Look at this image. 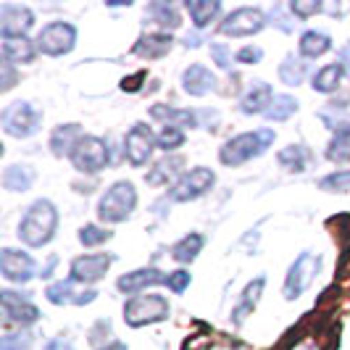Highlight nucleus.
Segmentation results:
<instances>
[{
    "mask_svg": "<svg viewBox=\"0 0 350 350\" xmlns=\"http://www.w3.org/2000/svg\"><path fill=\"white\" fill-rule=\"evenodd\" d=\"M287 8H290V14H293L295 18H311V16H316V14H321V11H324V5H321V3H316V0H311V3L293 0Z\"/></svg>",
    "mask_w": 350,
    "mask_h": 350,
    "instance_id": "nucleus-40",
    "label": "nucleus"
},
{
    "mask_svg": "<svg viewBox=\"0 0 350 350\" xmlns=\"http://www.w3.org/2000/svg\"><path fill=\"white\" fill-rule=\"evenodd\" d=\"M269 18H271L269 24H277L282 32H293V29H295V27H290V24H287L290 18L284 16V8H282V5H274V8H271V14H269Z\"/></svg>",
    "mask_w": 350,
    "mask_h": 350,
    "instance_id": "nucleus-44",
    "label": "nucleus"
},
{
    "mask_svg": "<svg viewBox=\"0 0 350 350\" xmlns=\"http://www.w3.org/2000/svg\"><path fill=\"white\" fill-rule=\"evenodd\" d=\"M0 274H3V280L14 282V284H27L32 277H37L35 261H32V256L24 253V250L3 247V250H0Z\"/></svg>",
    "mask_w": 350,
    "mask_h": 350,
    "instance_id": "nucleus-12",
    "label": "nucleus"
},
{
    "mask_svg": "<svg viewBox=\"0 0 350 350\" xmlns=\"http://www.w3.org/2000/svg\"><path fill=\"white\" fill-rule=\"evenodd\" d=\"M190 282H193V277H190V271H185V269L172 271V274L166 277V284H169V290H172L174 295H182V293L190 287Z\"/></svg>",
    "mask_w": 350,
    "mask_h": 350,
    "instance_id": "nucleus-41",
    "label": "nucleus"
},
{
    "mask_svg": "<svg viewBox=\"0 0 350 350\" xmlns=\"http://www.w3.org/2000/svg\"><path fill=\"white\" fill-rule=\"evenodd\" d=\"M319 266H321V258L314 250H303L295 263L290 266L287 271V280H284V300H298L308 287L311 282L316 280L319 274Z\"/></svg>",
    "mask_w": 350,
    "mask_h": 350,
    "instance_id": "nucleus-7",
    "label": "nucleus"
},
{
    "mask_svg": "<svg viewBox=\"0 0 350 350\" xmlns=\"http://www.w3.org/2000/svg\"><path fill=\"white\" fill-rule=\"evenodd\" d=\"M185 158L182 156H166L161 158L156 166L145 174V182L148 185H156V187H161V185H169V182H179L182 176H185Z\"/></svg>",
    "mask_w": 350,
    "mask_h": 350,
    "instance_id": "nucleus-19",
    "label": "nucleus"
},
{
    "mask_svg": "<svg viewBox=\"0 0 350 350\" xmlns=\"http://www.w3.org/2000/svg\"><path fill=\"white\" fill-rule=\"evenodd\" d=\"M113 261H116V256H111V253L79 256V258L71 261V280L79 282V284H95V282L103 280Z\"/></svg>",
    "mask_w": 350,
    "mask_h": 350,
    "instance_id": "nucleus-13",
    "label": "nucleus"
},
{
    "mask_svg": "<svg viewBox=\"0 0 350 350\" xmlns=\"http://www.w3.org/2000/svg\"><path fill=\"white\" fill-rule=\"evenodd\" d=\"M308 150L303 148V145H287L284 150L277 153V161H280L282 169H287V172H306V166H308Z\"/></svg>",
    "mask_w": 350,
    "mask_h": 350,
    "instance_id": "nucleus-33",
    "label": "nucleus"
},
{
    "mask_svg": "<svg viewBox=\"0 0 350 350\" xmlns=\"http://www.w3.org/2000/svg\"><path fill=\"white\" fill-rule=\"evenodd\" d=\"M156 284H166V274L156 266L129 271V274L119 277V282H116V287L122 290L124 295H137V293L148 290V287H156Z\"/></svg>",
    "mask_w": 350,
    "mask_h": 350,
    "instance_id": "nucleus-18",
    "label": "nucleus"
},
{
    "mask_svg": "<svg viewBox=\"0 0 350 350\" xmlns=\"http://www.w3.org/2000/svg\"><path fill=\"white\" fill-rule=\"evenodd\" d=\"M329 51H332V37L327 35V32L308 29V32H303V35H300V42H298L300 58H306V61H316V58H321L324 53H329Z\"/></svg>",
    "mask_w": 350,
    "mask_h": 350,
    "instance_id": "nucleus-26",
    "label": "nucleus"
},
{
    "mask_svg": "<svg viewBox=\"0 0 350 350\" xmlns=\"http://www.w3.org/2000/svg\"><path fill=\"white\" fill-rule=\"evenodd\" d=\"M137 208V190L132 182H113L98 203V219L103 224H122Z\"/></svg>",
    "mask_w": 350,
    "mask_h": 350,
    "instance_id": "nucleus-3",
    "label": "nucleus"
},
{
    "mask_svg": "<svg viewBox=\"0 0 350 350\" xmlns=\"http://www.w3.org/2000/svg\"><path fill=\"white\" fill-rule=\"evenodd\" d=\"M216 74L208 69V66H203V64H190L187 69L182 71V90L187 92V95H193V98H203V95H208L216 90Z\"/></svg>",
    "mask_w": 350,
    "mask_h": 350,
    "instance_id": "nucleus-17",
    "label": "nucleus"
},
{
    "mask_svg": "<svg viewBox=\"0 0 350 350\" xmlns=\"http://www.w3.org/2000/svg\"><path fill=\"white\" fill-rule=\"evenodd\" d=\"M266 24L269 21H266L261 8L243 5V8H234L232 14L224 16V21L219 24V32L227 37H253L258 35Z\"/></svg>",
    "mask_w": 350,
    "mask_h": 350,
    "instance_id": "nucleus-10",
    "label": "nucleus"
},
{
    "mask_svg": "<svg viewBox=\"0 0 350 350\" xmlns=\"http://www.w3.org/2000/svg\"><path fill=\"white\" fill-rule=\"evenodd\" d=\"M263 287H266V277H256V280L243 290V298H240V303H237L234 311H232V321H234L237 327H240L247 316L253 314V308L258 306V300H261V295H263Z\"/></svg>",
    "mask_w": 350,
    "mask_h": 350,
    "instance_id": "nucleus-24",
    "label": "nucleus"
},
{
    "mask_svg": "<svg viewBox=\"0 0 350 350\" xmlns=\"http://www.w3.org/2000/svg\"><path fill=\"white\" fill-rule=\"evenodd\" d=\"M45 298H48V303H53V306H88V303H92V300L98 298V293H95V290L79 293V290H77V282L69 277V280L48 284Z\"/></svg>",
    "mask_w": 350,
    "mask_h": 350,
    "instance_id": "nucleus-16",
    "label": "nucleus"
},
{
    "mask_svg": "<svg viewBox=\"0 0 350 350\" xmlns=\"http://www.w3.org/2000/svg\"><path fill=\"white\" fill-rule=\"evenodd\" d=\"M158 148L156 132L148 126V124H135L129 132H126V140H124V156L132 166H145L150 158H153V150Z\"/></svg>",
    "mask_w": 350,
    "mask_h": 350,
    "instance_id": "nucleus-11",
    "label": "nucleus"
},
{
    "mask_svg": "<svg viewBox=\"0 0 350 350\" xmlns=\"http://www.w3.org/2000/svg\"><path fill=\"white\" fill-rule=\"evenodd\" d=\"M327 158L332 163H348L350 161V119L334 129L329 148H327Z\"/></svg>",
    "mask_w": 350,
    "mask_h": 350,
    "instance_id": "nucleus-30",
    "label": "nucleus"
},
{
    "mask_svg": "<svg viewBox=\"0 0 350 350\" xmlns=\"http://www.w3.org/2000/svg\"><path fill=\"white\" fill-rule=\"evenodd\" d=\"M156 140H158V148L163 153H174L176 148L185 145V129L182 126H172V124H163L161 132L156 135Z\"/></svg>",
    "mask_w": 350,
    "mask_h": 350,
    "instance_id": "nucleus-36",
    "label": "nucleus"
},
{
    "mask_svg": "<svg viewBox=\"0 0 350 350\" xmlns=\"http://www.w3.org/2000/svg\"><path fill=\"white\" fill-rule=\"evenodd\" d=\"M340 66H342L345 77L350 79V45H345V48L340 51Z\"/></svg>",
    "mask_w": 350,
    "mask_h": 350,
    "instance_id": "nucleus-49",
    "label": "nucleus"
},
{
    "mask_svg": "<svg viewBox=\"0 0 350 350\" xmlns=\"http://www.w3.org/2000/svg\"><path fill=\"white\" fill-rule=\"evenodd\" d=\"M55 229H58V211H55V206H53L51 200L40 198L21 216L16 234L24 245L42 247L55 237Z\"/></svg>",
    "mask_w": 350,
    "mask_h": 350,
    "instance_id": "nucleus-1",
    "label": "nucleus"
},
{
    "mask_svg": "<svg viewBox=\"0 0 350 350\" xmlns=\"http://www.w3.org/2000/svg\"><path fill=\"white\" fill-rule=\"evenodd\" d=\"M142 79H145V71H140V74H137V77H132V79H124V82H122V90L137 92V90H140V85H137V82H142Z\"/></svg>",
    "mask_w": 350,
    "mask_h": 350,
    "instance_id": "nucleus-48",
    "label": "nucleus"
},
{
    "mask_svg": "<svg viewBox=\"0 0 350 350\" xmlns=\"http://www.w3.org/2000/svg\"><path fill=\"white\" fill-rule=\"evenodd\" d=\"M185 11L193 18L195 29H206L211 21H216L221 14V3L219 0H187Z\"/></svg>",
    "mask_w": 350,
    "mask_h": 350,
    "instance_id": "nucleus-28",
    "label": "nucleus"
},
{
    "mask_svg": "<svg viewBox=\"0 0 350 350\" xmlns=\"http://www.w3.org/2000/svg\"><path fill=\"white\" fill-rule=\"evenodd\" d=\"M100 350H129V348H126L124 342H119V340H116V342H108V345H103Z\"/></svg>",
    "mask_w": 350,
    "mask_h": 350,
    "instance_id": "nucleus-50",
    "label": "nucleus"
},
{
    "mask_svg": "<svg viewBox=\"0 0 350 350\" xmlns=\"http://www.w3.org/2000/svg\"><path fill=\"white\" fill-rule=\"evenodd\" d=\"M35 169L32 166H27V163H11V166H5V172H3V187L8 190V193H27L32 185H35Z\"/></svg>",
    "mask_w": 350,
    "mask_h": 350,
    "instance_id": "nucleus-25",
    "label": "nucleus"
},
{
    "mask_svg": "<svg viewBox=\"0 0 350 350\" xmlns=\"http://www.w3.org/2000/svg\"><path fill=\"white\" fill-rule=\"evenodd\" d=\"M35 27V14L27 5H0V35L3 37H27Z\"/></svg>",
    "mask_w": 350,
    "mask_h": 350,
    "instance_id": "nucleus-15",
    "label": "nucleus"
},
{
    "mask_svg": "<svg viewBox=\"0 0 350 350\" xmlns=\"http://www.w3.org/2000/svg\"><path fill=\"white\" fill-rule=\"evenodd\" d=\"M0 303H3V316L11 321V324H18V327H29L40 319V308L35 303H29L27 293L18 295V293H11V290H3L0 293Z\"/></svg>",
    "mask_w": 350,
    "mask_h": 350,
    "instance_id": "nucleus-14",
    "label": "nucleus"
},
{
    "mask_svg": "<svg viewBox=\"0 0 350 350\" xmlns=\"http://www.w3.org/2000/svg\"><path fill=\"white\" fill-rule=\"evenodd\" d=\"M45 350H74V345H71L69 334H58V337H53L51 342L45 345Z\"/></svg>",
    "mask_w": 350,
    "mask_h": 350,
    "instance_id": "nucleus-46",
    "label": "nucleus"
},
{
    "mask_svg": "<svg viewBox=\"0 0 350 350\" xmlns=\"http://www.w3.org/2000/svg\"><path fill=\"white\" fill-rule=\"evenodd\" d=\"M3 79H0V90L3 92H8V90L14 88V82H16V74H14V64H8V61H3Z\"/></svg>",
    "mask_w": 350,
    "mask_h": 350,
    "instance_id": "nucleus-45",
    "label": "nucleus"
},
{
    "mask_svg": "<svg viewBox=\"0 0 350 350\" xmlns=\"http://www.w3.org/2000/svg\"><path fill=\"white\" fill-rule=\"evenodd\" d=\"M148 16L153 18V24H158L161 29H176V27L182 24L176 8L169 5V3H150V5H148Z\"/></svg>",
    "mask_w": 350,
    "mask_h": 350,
    "instance_id": "nucleus-35",
    "label": "nucleus"
},
{
    "mask_svg": "<svg viewBox=\"0 0 350 350\" xmlns=\"http://www.w3.org/2000/svg\"><path fill=\"white\" fill-rule=\"evenodd\" d=\"M295 111H298V100L293 95H274V100L266 108L263 119H269V122H287Z\"/></svg>",
    "mask_w": 350,
    "mask_h": 350,
    "instance_id": "nucleus-34",
    "label": "nucleus"
},
{
    "mask_svg": "<svg viewBox=\"0 0 350 350\" xmlns=\"http://www.w3.org/2000/svg\"><path fill=\"white\" fill-rule=\"evenodd\" d=\"M35 45L42 55L61 58V55L74 51V45H77V27L69 24V21H51V24H45L40 29Z\"/></svg>",
    "mask_w": 350,
    "mask_h": 350,
    "instance_id": "nucleus-6",
    "label": "nucleus"
},
{
    "mask_svg": "<svg viewBox=\"0 0 350 350\" xmlns=\"http://www.w3.org/2000/svg\"><path fill=\"white\" fill-rule=\"evenodd\" d=\"M306 74H308V64H306V58H295L293 53L290 55H284V61L280 64V79L282 85H287V88H298L300 82L306 79Z\"/></svg>",
    "mask_w": 350,
    "mask_h": 350,
    "instance_id": "nucleus-32",
    "label": "nucleus"
},
{
    "mask_svg": "<svg viewBox=\"0 0 350 350\" xmlns=\"http://www.w3.org/2000/svg\"><path fill=\"white\" fill-rule=\"evenodd\" d=\"M150 116L158 119V122L163 124H172V126H200L198 124V113L190 111V108H174V105H153L150 108Z\"/></svg>",
    "mask_w": 350,
    "mask_h": 350,
    "instance_id": "nucleus-27",
    "label": "nucleus"
},
{
    "mask_svg": "<svg viewBox=\"0 0 350 350\" xmlns=\"http://www.w3.org/2000/svg\"><path fill=\"white\" fill-rule=\"evenodd\" d=\"M0 124H3V132L8 137L27 140V137H35L37 132H40V126H42V111L37 105L29 103V100H16V103L3 108Z\"/></svg>",
    "mask_w": 350,
    "mask_h": 350,
    "instance_id": "nucleus-4",
    "label": "nucleus"
},
{
    "mask_svg": "<svg viewBox=\"0 0 350 350\" xmlns=\"http://www.w3.org/2000/svg\"><path fill=\"white\" fill-rule=\"evenodd\" d=\"M79 243L85 247H98L103 245V243H108L111 237H113V232H108L105 227H98V224H85V227L79 229Z\"/></svg>",
    "mask_w": 350,
    "mask_h": 350,
    "instance_id": "nucleus-38",
    "label": "nucleus"
},
{
    "mask_svg": "<svg viewBox=\"0 0 350 350\" xmlns=\"http://www.w3.org/2000/svg\"><path fill=\"white\" fill-rule=\"evenodd\" d=\"M172 45H174V40H172L169 32H153V35H142L140 40L135 42L132 53L140 55V58L153 61V58H163L166 53L172 51Z\"/></svg>",
    "mask_w": 350,
    "mask_h": 350,
    "instance_id": "nucleus-22",
    "label": "nucleus"
},
{
    "mask_svg": "<svg viewBox=\"0 0 350 350\" xmlns=\"http://www.w3.org/2000/svg\"><path fill=\"white\" fill-rule=\"evenodd\" d=\"M319 190L324 193H348L350 190V169H337L332 174L319 179Z\"/></svg>",
    "mask_w": 350,
    "mask_h": 350,
    "instance_id": "nucleus-37",
    "label": "nucleus"
},
{
    "mask_svg": "<svg viewBox=\"0 0 350 350\" xmlns=\"http://www.w3.org/2000/svg\"><path fill=\"white\" fill-rule=\"evenodd\" d=\"M271 100H274L271 85H266V82H253L250 90L243 95V100H240V111H243L245 116H256V113L263 116L266 108L271 105Z\"/></svg>",
    "mask_w": 350,
    "mask_h": 350,
    "instance_id": "nucleus-21",
    "label": "nucleus"
},
{
    "mask_svg": "<svg viewBox=\"0 0 350 350\" xmlns=\"http://www.w3.org/2000/svg\"><path fill=\"white\" fill-rule=\"evenodd\" d=\"M108 156H111L108 153V142L95 137V135H85L79 140V145L74 148V153H71V163L82 174H98L108 166Z\"/></svg>",
    "mask_w": 350,
    "mask_h": 350,
    "instance_id": "nucleus-8",
    "label": "nucleus"
},
{
    "mask_svg": "<svg viewBox=\"0 0 350 350\" xmlns=\"http://www.w3.org/2000/svg\"><path fill=\"white\" fill-rule=\"evenodd\" d=\"M172 306L163 295L148 293V295H135L124 303V321L135 329H140L145 324H158L163 319H169Z\"/></svg>",
    "mask_w": 350,
    "mask_h": 350,
    "instance_id": "nucleus-5",
    "label": "nucleus"
},
{
    "mask_svg": "<svg viewBox=\"0 0 350 350\" xmlns=\"http://www.w3.org/2000/svg\"><path fill=\"white\" fill-rule=\"evenodd\" d=\"M342 77H345V71L340 64H327L311 77V88H314V92H321V95H332L340 88Z\"/></svg>",
    "mask_w": 350,
    "mask_h": 350,
    "instance_id": "nucleus-29",
    "label": "nucleus"
},
{
    "mask_svg": "<svg viewBox=\"0 0 350 350\" xmlns=\"http://www.w3.org/2000/svg\"><path fill=\"white\" fill-rule=\"evenodd\" d=\"M211 55H213V64L219 69H229L232 66V53L224 42H211Z\"/></svg>",
    "mask_w": 350,
    "mask_h": 350,
    "instance_id": "nucleus-43",
    "label": "nucleus"
},
{
    "mask_svg": "<svg viewBox=\"0 0 350 350\" xmlns=\"http://www.w3.org/2000/svg\"><path fill=\"white\" fill-rule=\"evenodd\" d=\"M213 185H216V174L206 166H195L193 172H185V176L169 190V198L174 203H190V200L203 198Z\"/></svg>",
    "mask_w": 350,
    "mask_h": 350,
    "instance_id": "nucleus-9",
    "label": "nucleus"
},
{
    "mask_svg": "<svg viewBox=\"0 0 350 350\" xmlns=\"http://www.w3.org/2000/svg\"><path fill=\"white\" fill-rule=\"evenodd\" d=\"M37 45L29 37H3V61L8 64H32Z\"/></svg>",
    "mask_w": 350,
    "mask_h": 350,
    "instance_id": "nucleus-23",
    "label": "nucleus"
},
{
    "mask_svg": "<svg viewBox=\"0 0 350 350\" xmlns=\"http://www.w3.org/2000/svg\"><path fill=\"white\" fill-rule=\"evenodd\" d=\"M261 58H263V51L258 45H245V48H240V51L234 53V61L237 64H245V66L261 64Z\"/></svg>",
    "mask_w": 350,
    "mask_h": 350,
    "instance_id": "nucleus-42",
    "label": "nucleus"
},
{
    "mask_svg": "<svg viewBox=\"0 0 350 350\" xmlns=\"http://www.w3.org/2000/svg\"><path fill=\"white\" fill-rule=\"evenodd\" d=\"M277 140V132L271 126H261V129H253V132H243L237 137H232L229 142H224V148L219 150V161L234 169V166H243L253 158H261L271 145Z\"/></svg>",
    "mask_w": 350,
    "mask_h": 350,
    "instance_id": "nucleus-2",
    "label": "nucleus"
},
{
    "mask_svg": "<svg viewBox=\"0 0 350 350\" xmlns=\"http://www.w3.org/2000/svg\"><path fill=\"white\" fill-rule=\"evenodd\" d=\"M55 266H58V256H51V258H48V263L40 269V280H51L53 269H55Z\"/></svg>",
    "mask_w": 350,
    "mask_h": 350,
    "instance_id": "nucleus-47",
    "label": "nucleus"
},
{
    "mask_svg": "<svg viewBox=\"0 0 350 350\" xmlns=\"http://www.w3.org/2000/svg\"><path fill=\"white\" fill-rule=\"evenodd\" d=\"M206 245V237L203 234H198V232H190V234H185L179 243H174L172 247V258L176 263H193L198 256H200V250Z\"/></svg>",
    "mask_w": 350,
    "mask_h": 350,
    "instance_id": "nucleus-31",
    "label": "nucleus"
},
{
    "mask_svg": "<svg viewBox=\"0 0 350 350\" xmlns=\"http://www.w3.org/2000/svg\"><path fill=\"white\" fill-rule=\"evenodd\" d=\"M32 342H35V337L29 332L5 334V337L0 340V350H27V348H32Z\"/></svg>",
    "mask_w": 350,
    "mask_h": 350,
    "instance_id": "nucleus-39",
    "label": "nucleus"
},
{
    "mask_svg": "<svg viewBox=\"0 0 350 350\" xmlns=\"http://www.w3.org/2000/svg\"><path fill=\"white\" fill-rule=\"evenodd\" d=\"M85 135H82V126L79 124H61V126H55L51 132V150L53 156L64 158L74 153V148L79 145Z\"/></svg>",
    "mask_w": 350,
    "mask_h": 350,
    "instance_id": "nucleus-20",
    "label": "nucleus"
}]
</instances>
